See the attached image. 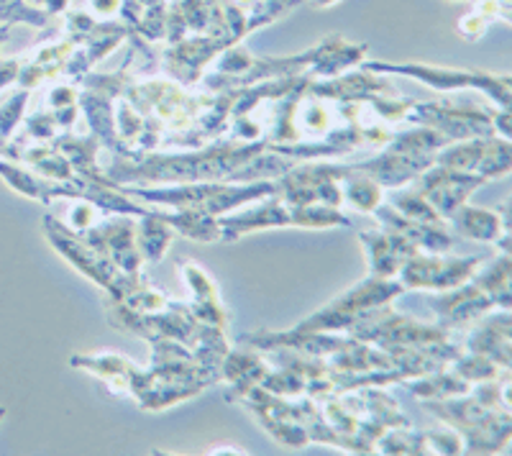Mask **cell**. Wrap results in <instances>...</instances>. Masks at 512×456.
Here are the masks:
<instances>
[{"instance_id": "cell-1", "label": "cell", "mask_w": 512, "mask_h": 456, "mask_svg": "<svg viewBox=\"0 0 512 456\" xmlns=\"http://www.w3.org/2000/svg\"><path fill=\"white\" fill-rule=\"evenodd\" d=\"M267 139L259 141H210L200 149L187 152H113L111 164H105V177L116 185H190V182H226L256 154L267 152Z\"/></svg>"}, {"instance_id": "cell-2", "label": "cell", "mask_w": 512, "mask_h": 456, "mask_svg": "<svg viewBox=\"0 0 512 456\" xmlns=\"http://www.w3.org/2000/svg\"><path fill=\"white\" fill-rule=\"evenodd\" d=\"M121 193L128 198H139L141 203H149L152 208L167 205V211H200L208 216H228V213L239 211L241 205L256 203V200L267 198L277 193L274 180H256L231 185V182H190V185H172V188H123L118 185Z\"/></svg>"}, {"instance_id": "cell-3", "label": "cell", "mask_w": 512, "mask_h": 456, "mask_svg": "<svg viewBox=\"0 0 512 456\" xmlns=\"http://www.w3.org/2000/svg\"><path fill=\"white\" fill-rule=\"evenodd\" d=\"M423 408L459 433L464 454H497L512 439L510 410L489 408L477 398L423 400Z\"/></svg>"}, {"instance_id": "cell-4", "label": "cell", "mask_w": 512, "mask_h": 456, "mask_svg": "<svg viewBox=\"0 0 512 456\" xmlns=\"http://www.w3.org/2000/svg\"><path fill=\"white\" fill-rule=\"evenodd\" d=\"M41 223H44V234H47L49 244L54 246V252H57L59 257L67 259L80 275H85L88 280H93L95 285L103 287L108 298L118 300V303H128V300L139 293L141 287L149 285L146 277H131L126 275V272H121V269H118L111 259L105 257L103 252H98L95 246H90L77 231H72V228L67 226V223L59 221V218L44 216Z\"/></svg>"}, {"instance_id": "cell-5", "label": "cell", "mask_w": 512, "mask_h": 456, "mask_svg": "<svg viewBox=\"0 0 512 456\" xmlns=\"http://www.w3.org/2000/svg\"><path fill=\"white\" fill-rule=\"evenodd\" d=\"M451 141L433 129L415 126L410 131L392 136L384 144L382 154L367 162L351 164L354 170L367 172L372 180H377L384 190H395L413 182L420 172H425L436 159L438 149H443Z\"/></svg>"}, {"instance_id": "cell-6", "label": "cell", "mask_w": 512, "mask_h": 456, "mask_svg": "<svg viewBox=\"0 0 512 456\" xmlns=\"http://www.w3.org/2000/svg\"><path fill=\"white\" fill-rule=\"evenodd\" d=\"M359 70L374 72V75H395V77H413L428 88L441 90H466L474 88L495 100L500 111H510V88L512 77L507 72L495 75L484 70H461V67H443V65H425V62H369L364 59Z\"/></svg>"}, {"instance_id": "cell-7", "label": "cell", "mask_w": 512, "mask_h": 456, "mask_svg": "<svg viewBox=\"0 0 512 456\" xmlns=\"http://www.w3.org/2000/svg\"><path fill=\"white\" fill-rule=\"evenodd\" d=\"M402 293H405V287L395 277L384 280V277L367 275L292 328H297V331H323V334H341V331L349 334L351 328L361 321V316H367L369 310L379 308V305L392 303Z\"/></svg>"}, {"instance_id": "cell-8", "label": "cell", "mask_w": 512, "mask_h": 456, "mask_svg": "<svg viewBox=\"0 0 512 456\" xmlns=\"http://www.w3.org/2000/svg\"><path fill=\"white\" fill-rule=\"evenodd\" d=\"M349 334L354 339L364 341V344L379 346L382 351L428 349V346L451 341L448 328L438 326V323H420L410 316H402L390 303L379 305V308L369 310L367 316H361V321L351 328Z\"/></svg>"}, {"instance_id": "cell-9", "label": "cell", "mask_w": 512, "mask_h": 456, "mask_svg": "<svg viewBox=\"0 0 512 456\" xmlns=\"http://www.w3.org/2000/svg\"><path fill=\"white\" fill-rule=\"evenodd\" d=\"M433 162L451 170L472 172L489 182L512 172V147L510 139H502V136H477V139L459 141L454 147L446 144L438 149Z\"/></svg>"}, {"instance_id": "cell-10", "label": "cell", "mask_w": 512, "mask_h": 456, "mask_svg": "<svg viewBox=\"0 0 512 456\" xmlns=\"http://www.w3.org/2000/svg\"><path fill=\"white\" fill-rule=\"evenodd\" d=\"M484 264L482 257H446V254L418 252L402 264L397 277L405 290H451L472 280Z\"/></svg>"}, {"instance_id": "cell-11", "label": "cell", "mask_w": 512, "mask_h": 456, "mask_svg": "<svg viewBox=\"0 0 512 456\" xmlns=\"http://www.w3.org/2000/svg\"><path fill=\"white\" fill-rule=\"evenodd\" d=\"M231 44H236L231 36H182L159 54V72L180 82L182 88H192L205 75V67L216 62Z\"/></svg>"}, {"instance_id": "cell-12", "label": "cell", "mask_w": 512, "mask_h": 456, "mask_svg": "<svg viewBox=\"0 0 512 456\" xmlns=\"http://www.w3.org/2000/svg\"><path fill=\"white\" fill-rule=\"evenodd\" d=\"M405 121L433 129L448 141L477 139V136H497L492 111H479L469 106H443V103H425L415 100Z\"/></svg>"}, {"instance_id": "cell-13", "label": "cell", "mask_w": 512, "mask_h": 456, "mask_svg": "<svg viewBox=\"0 0 512 456\" xmlns=\"http://www.w3.org/2000/svg\"><path fill=\"white\" fill-rule=\"evenodd\" d=\"M413 182L415 190L431 203V208L443 221L454 216L461 205L472 198L474 190H479L484 185V180L479 175L451 170V167H443V164L436 162L425 172H420Z\"/></svg>"}, {"instance_id": "cell-14", "label": "cell", "mask_w": 512, "mask_h": 456, "mask_svg": "<svg viewBox=\"0 0 512 456\" xmlns=\"http://www.w3.org/2000/svg\"><path fill=\"white\" fill-rule=\"evenodd\" d=\"M82 239L95 246L98 252L111 259L121 272L136 277L141 275V264L144 257L136 244V218L134 216H118L105 223H95V226L77 231Z\"/></svg>"}, {"instance_id": "cell-15", "label": "cell", "mask_w": 512, "mask_h": 456, "mask_svg": "<svg viewBox=\"0 0 512 456\" xmlns=\"http://www.w3.org/2000/svg\"><path fill=\"white\" fill-rule=\"evenodd\" d=\"M428 305H431V310L436 313L438 326L448 328V331L477 321V318L487 316L492 308H497L492 295H489L474 277L472 280H466L464 285L443 290L436 298H428Z\"/></svg>"}, {"instance_id": "cell-16", "label": "cell", "mask_w": 512, "mask_h": 456, "mask_svg": "<svg viewBox=\"0 0 512 456\" xmlns=\"http://www.w3.org/2000/svg\"><path fill=\"white\" fill-rule=\"evenodd\" d=\"M282 226H295V205L285 203L277 193L256 200L251 211L228 213V216L218 218L221 241H239L241 236L256 234V231H264V228Z\"/></svg>"}, {"instance_id": "cell-17", "label": "cell", "mask_w": 512, "mask_h": 456, "mask_svg": "<svg viewBox=\"0 0 512 456\" xmlns=\"http://www.w3.org/2000/svg\"><path fill=\"white\" fill-rule=\"evenodd\" d=\"M456 234L466 239L484 241V244H497L500 252L510 254V203H505L500 211H487L477 205H461L454 216L448 218Z\"/></svg>"}, {"instance_id": "cell-18", "label": "cell", "mask_w": 512, "mask_h": 456, "mask_svg": "<svg viewBox=\"0 0 512 456\" xmlns=\"http://www.w3.org/2000/svg\"><path fill=\"white\" fill-rule=\"evenodd\" d=\"M359 241L364 254H367L369 275L384 277V280L397 277L402 264L420 252L413 241L400 234H392V231H384V228H379V231H359Z\"/></svg>"}, {"instance_id": "cell-19", "label": "cell", "mask_w": 512, "mask_h": 456, "mask_svg": "<svg viewBox=\"0 0 512 456\" xmlns=\"http://www.w3.org/2000/svg\"><path fill=\"white\" fill-rule=\"evenodd\" d=\"M372 216L377 218L384 231L405 236V239L418 246L420 252L448 254L451 246H454V236H451V231L446 226H431V223L413 221V218L397 213L390 203H379L372 211Z\"/></svg>"}, {"instance_id": "cell-20", "label": "cell", "mask_w": 512, "mask_h": 456, "mask_svg": "<svg viewBox=\"0 0 512 456\" xmlns=\"http://www.w3.org/2000/svg\"><path fill=\"white\" fill-rule=\"evenodd\" d=\"M267 372V359H264L262 351L254 349V346L241 344L239 349H228L226 359H223L221 364V380L228 385V403H239L246 392L262 385Z\"/></svg>"}, {"instance_id": "cell-21", "label": "cell", "mask_w": 512, "mask_h": 456, "mask_svg": "<svg viewBox=\"0 0 512 456\" xmlns=\"http://www.w3.org/2000/svg\"><path fill=\"white\" fill-rule=\"evenodd\" d=\"M180 275L182 280L187 282L190 287V310L195 321L203 323V326H216L226 331L228 326V316H226V308H223V300L221 293H218V285L213 282V277L205 272L200 264L190 262V259H182L180 262Z\"/></svg>"}, {"instance_id": "cell-22", "label": "cell", "mask_w": 512, "mask_h": 456, "mask_svg": "<svg viewBox=\"0 0 512 456\" xmlns=\"http://www.w3.org/2000/svg\"><path fill=\"white\" fill-rule=\"evenodd\" d=\"M75 44L77 41L70 39V36H59V39H52V44H44V47L39 44V47L31 49L29 54L18 57L21 59V70H18L21 88L34 90L39 88L41 82L62 77Z\"/></svg>"}, {"instance_id": "cell-23", "label": "cell", "mask_w": 512, "mask_h": 456, "mask_svg": "<svg viewBox=\"0 0 512 456\" xmlns=\"http://www.w3.org/2000/svg\"><path fill=\"white\" fill-rule=\"evenodd\" d=\"M510 331H512L510 310L492 313V316L484 318L482 323H477V328H474L469 341H466V351L479 354V357L492 359L497 367L510 372V346H512Z\"/></svg>"}, {"instance_id": "cell-24", "label": "cell", "mask_w": 512, "mask_h": 456, "mask_svg": "<svg viewBox=\"0 0 512 456\" xmlns=\"http://www.w3.org/2000/svg\"><path fill=\"white\" fill-rule=\"evenodd\" d=\"M341 170V195L354 211L372 213L379 203H384V188L367 172L354 170L351 164H338Z\"/></svg>"}, {"instance_id": "cell-25", "label": "cell", "mask_w": 512, "mask_h": 456, "mask_svg": "<svg viewBox=\"0 0 512 456\" xmlns=\"http://www.w3.org/2000/svg\"><path fill=\"white\" fill-rule=\"evenodd\" d=\"M172 239H175V231L159 216V208H154L146 216L136 218V244H139V252L144 257V262H162Z\"/></svg>"}, {"instance_id": "cell-26", "label": "cell", "mask_w": 512, "mask_h": 456, "mask_svg": "<svg viewBox=\"0 0 512 456\" xmlns=\"http://www.w3.org/2000/svg\"><path fill=\"white\" fill-rule=\"evenodd\" d=\"M402 385H408L410 395L420 400H446V398H459V395H469L472 385L454 375L451 369H438V372H428V375L413 377L405 380Z\"/></svg>"}, {"instance_id": "cell-27", "label": "cell", "mask_w": 512, "mask_h": 456, "mask_svg": "<svg viewBox=\"0 0 512 456\" xmlns=\"http://www.w3.org/2000/svg\"><path fill=\"white\" fill-rule=\"evenodd\" d=\"M159 216L172 226L175 234H182L190 241H200V244H216L221 241V228H218V218L208 216L200 211H162Z\"/></svg>"}, {"instance_id": "cell-28", "label": "cell", "mask_w": 512, "mask_h": 456, "mask_svg": "<svg viewBox=\"0 0 512 456\" xmlns=\"http://www.w3.org/2000/svg\"><path fill=\"white\" fill-rule=\"evenodd\" d=\"M77 98H80V88L77 82H59L49 90L47 95V111L52 113L54 121L59 123L62 134L67 129H72L80 118V106H77Z\"/></svg>"}, {"instance_id": "cell-29", "label": "cell", "mask_w": 512, "mask_h": 456, "mask_svg": "<svg viewBox=\"0 0 512 456\" xmlns=\"http://www.w3.org/2000/svg\"><path fill=\"white\" fill-rule=\"evenodd\" d=\"M387 203H390L397 213L413 218V221L431 223V226H446V221L433 211L431 203H428V200H425L415 188L413 190L395 188V193L387 195Z\"/></svg>"}, {"instance_id": "cell-30", "label": "cell", "mask_w": 512, "mask_h": 456, "mask_svg": "<svg viewBox=\"0 0 512 456\" xmlns=\"http://www.w3.org/2000/svg\"><path fill=\"white\" fill-rule=\"evenodd\" d=\"M303 0H254V6L246 11V34H254L262 26L274 24L280 21L285 13H290L292 8H297Z\"/></svg>"}, {"instance_id": "cell-31", "label": "cell", "mask_w": 512, "mask_h": 456, "mask_svg": "<svg viewBox=\"0 0 512 456\" xmlns=\"http://www.w3.org/2000/svg\"><path fill=\"white\" fill-rule=\"evenodd\" d=\"M49 21H54V18L41 8L31 6L29 0H0V24H26L34 26V29H44V26H49Z\"/></svg>"}, {"instance_id": "cell-32", "label": "cell", "mask_w": 512, "mask_h": 456, "mask_svg": "<svg viewBox=\"0 0 512 456\" xmlns=\"http://www.w3.org/2000/svg\"><path fill=\"white\" fill-rule=\"evenodd\" d=\"M29 95L31 90L21 88L16 95H11V98L0 106V141H6L8 144L13 131L18 129V123H21V118H24L26 103H29Z\"/></svg>"}, {"instance_id": "cell-33", "label": "cell", "mask_w": 512, "mask_h": 456, "mask_svg": "<svg viewBox=\"0 0 512 456\" xmlns=\"http://www.w3.org/2000/svg\"><path fill=\"white\" fill-rule=\"evenodd\" d=\"M62 134L59 129V123L54 121V116L49 111H39L26 121V131H24V139L31 141H52L54 136Z\"/></svg>"}, {"instance_id": "cell-34", "label": "cell", "mask_w": 512, "mask_h": 456, "mask_svg": "<svg viewBox=\"0 0 512 456\" xmlns=\"http://www.w3.org/2000/svg\"><path fill=\"white\" fill-rule=\"evenodd\" d=\"M64 223H67L72 231H85V228L98 223V208L85 203V200H75V205H70V211L64 216Z\"/></svg>"}, {"instance_id": "cell-35", "label": "cell", "mask_w": 512, "mask_h": 456, "mask_svg": "<svg viewBox=\"0 0 512 456\" xmlns=\"http://www.w3.org/2000/svg\"><path fill=\"white\" fill-rule=\"evenodd\" d=\"M489 26H492V21H489L487 16H482L479 11H469L466 16L459 18V24H456V31H459L461 39L466 41H479L484 34L489 31Z\"/></svg>"}, {"instance_id": "cell-36", "label": "cell", "mask_w": 512, "mask_h": 456, "mask_svg": "<svg viewBox=\"0 0 512 456\" xmlns=\"http://www.w3.org/2000/svg\"><path fill=\"white\" fill-rule=\"evenodd\" d=\"M123 0H85V11L98 21H108V18H118Z\"/></svg>"}, {"instance_id": "cell-37", "label": "cell", "mask_w": 512, "mask_h": 456, "mask_svg": "<svg viewBox=\"0 0 512 456\" xmlns=\"http://www.w3.org/2000/svg\"><path fill=\"white\" fill-rule=\"evenodd\" d=\"M18 70H21V59L18 57L0 59V90L18 80Z\"/></svg>"}, {"instance_id": "cell-38", "label": "cell", "mask_w": 512, "mask_h": 456, "mask_svg": "<svg viewBox=\"0 0 512 456\" xmlns=\"http://www.w3.org/2000/svg\"><path fill=\"white\" fill-rule=\"evenodd\" d=\"M29 3L31 6L41 8L44 13H49L52 18L62 16V13L70 8V0H29Z\"/></svg>"}, {"instance_id": "cell-39", "label": "cell", "mask_w": 512, "mask_h": 456, "mask_svg": "<svg viewBox=\"0 0 512 456\" xmlns=\"http://www.w3.org/2000/svg\"><path fill=\"white\" fill-rule=\"evenodd\" d=\"M336 3H341V0H310V6L313 8H331L336 6Z\"/></svg>"}, {"instance_id": "cell-40", "label": "cell", "mask_w": 512, "mask_h": 456, "mask_svg": "<svg viewBox=\"0 0 512 456\" xmlns=\"http://www.w3.org/2000/svg\"><path fill=\"white\" fill-rule=\"evenodd\" d=\"M8 34H11V26H6V24H0V47H3V44H6Z\"/></svg>"}, {"instance_id": "cell-41", "label": "cell", "mask_w": 512, "mask_h": 456, "mask_svg": "<svg viewBox=\"0 0 512 456\" xmlns=\"http://www.w3.org/2000/svg\"><path fill=\"white\" fill-rule=\"evenodd\" d=\"M136 3H141V6H152V3H162V0H136Z\"/></svg>"}]
</instances>
